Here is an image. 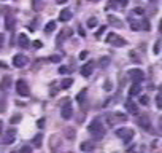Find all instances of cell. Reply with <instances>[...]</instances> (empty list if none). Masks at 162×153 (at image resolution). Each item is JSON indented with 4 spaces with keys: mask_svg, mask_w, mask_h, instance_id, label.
<instances>
[{
    "mask_svg": "<svg viewBox=\"0 0 162 153\" xmlns=\"http://www.w3.org/2000/svg\"><path fill=\"white\" fill-rule=\"evenodd\" d=\"M87 129H89V134L92 136V139H96V140H100V139L105 136V128H103L100 118H96V120L87 126Z\"/></svg>",
    "mask_w": 162,
    "mask_h": 153,
    "instance_id": "cell-1",
    "label": "cell"
},
{
    "mask_svg": "<svg viewBox=\"0 0 162 153\" xmlns=\"http://www.w3.org/2000/svg\"><path fill=\"white\" fill-rule=\"evenodd\" d=\"M107 42L110 43V45H113V46H118V48H121V46L126 45V40H124L123 37H119L118 34H114V32H111V34L107 35Z\"/></svg>",
    "mask_w": 162,
    "mask_h": 153,
    "instance_id": "cell-2",
    "label": "cell"
},
{
    "mask_svg": "<svg viewBox=\"0 0 162 153\" xmlns=\"http://www.w3.org/2000/svg\"><path fill=\"white\" fill-rule=\"evenodd\" d=\"M116 136H118V137H121L124 142H130V140H132V137H134V129H130V128H119V129H116Z\"/></svg>",
    "mask_w": 162,
    "mask_h": 153,
    "instance_id": "cell-3",
    "label": "cell"
},
{
    "mask_svg": "<svg viewBox=\"0 0 162 153\" xmlns=\"http://www.w3.org/2000/svg\"><path fill=\"white\" fill-rule=\"evenodd\" d=\"M127 75H129V78L134 83H141V81L145 80V72L141 69H130L129 72H127Z\"/></svg>",
    "mask_w": 162,
    "mask_h": 153,
    "instance_id": "cell-4",
    "label": "cell"
},
{
    "mask_svg": "<svg viewBox=\"0 0 162 153\" xmlns=\"http://www.w3.org/2000/svg\"><path fill=\"white\" fill-rule=\"evenodd\" d=\"M137 123H138V126H140L141 129H145V131H150V129H153V128H151V120H150V117H148L146 113L138 115Z\"/></svg>",
    "mask_w": 162,
    "mask_h": 153,
    "instance_id": "cell-5",
    "label": "cell"
},
{
    "mask_svg": "<svg viewBox=\"0 0 162 153\" xmlns=\"http://www.w3.org/2000/svg\"><path fill=\"white\" fill-rule=\"evenodd\" d=\"M16 91H18V94H19V96H22V97H27L30 94L29 85H27L24 80H18V81H16Z\"/></svg>",
    "mask_w": 162,
    "mask_h": 153,
    "instance_id": "cell-6",
    "label": "cell"
},
{
    "mask_svg": "<svg viewBox=\"0 0 162 153\" xmlns=\"http://www.w3.org/2000/svg\"><path fill=\"white\" fill-rule=\"evenodd\" d=\"M60 117H62V120H70L73 117V107L72 104H69V99L65 101V104L60 108Z\"/></svg>",
    "mask_w": 162,
    "mask_h": 153,
    "instance_id": "cell-7",
    "label": "cell"
},
{
    "mask_svg": "<svg viewBox=\"0 0 162 153\" xmlns=\"http://www.w3.org/2000/svg\"><path fill=\"white\" fill-rule=\"evenodd\" d=\"M107 120H108V123L110 124H116V123H123V121H126L127 120V117H124L123 113H108L107 115Z\"/></svg>",
    "mask_w": 162,
    "mask_h": 153,
    "instance_id": "cell-8",
    "label": "cell"
},
{
    "mask_svg": "<svg viewBox=\"0 0 162 153\" xmlns=\"http://www.w3.org/2000/svg\"><path fill=\"white\" fill-rule=\"evenodd\" d=\"M27 62H29V59H27L24 54H16V56L13 57V66L18 67V69H21V67L27 66Z\"/></svg>",
    "mask_w": 162,
    "mask_h": 153,
    "instance_id": "cell-9",
    "label": "cell"
},
{
    "mask_svg": "<svg viewBox=\"0 0 162 153\" xmlns=\"http://www.w3.org/2000/svg\"><path fill=\"white\" fill-rule=\"evenodd\" d=\"M15 139H16V129H8V131L5 132V136H3V139H2V144L10 145V144L15 142Z\"/></svg>",
    "mask_w": 162,
    "mask_h": 153,
    "instance_id": "cell-10",
    "label": "cell"
},
{
    "mask_svg": "<svg viewBox=\"0 0 162 153\" xmlns=\"http://www.w3.org/2000/svg\"><path fill=\"white\" fill-rule=\"evenodd\" d=\"M11 88V77L5 75L2 78V81H0V91H3V93H6V91Z\"/></svg>",
    "mask_w": 162,
    "mask_h": 153,
    "instance_id": "cell-11",
    "label": "cell"
},
{
    "mask_svg": "<svg viewBox=\"0 0 162 153\" xmlns=\"http://www.w3.org/2000/svg\"><path fill=\"white\" fill-rule=\"evenodd\" d=\"M72 19V11H70L69 8H64L62 11L59 13V21L60 22H67V21H70Z\"/></svg>",
    "mask_w": 162,
    "mask_h": 153,
    "instance_id": "cell-12",
    "label": "cell"
},
{
    "mask_svg": "<svg viewBox=\"0 0 162 153\" xmlns=\"http://www.w3.org/2000/svg\"><path fill=\"white\" fill-rule=\"evenodd\" d=\"M18 45L21 46V48H27V46L30 45L29 37H27L26 34H19V35H18Z\"/></svg>",
    "mask_w": 162,
    "mask_h": 153,
    "instance_id": "cell-13",
    "label": "cell"
},
{
    "mask_svg": "<svg viewBox=\"0 0 162 153\" xmlns=\"http://www.w3.org/2000/svg\"><path fill=\"white\" fill-rule=\"evenodd\" d=\"M15 24H16L15 16L8 15V16H6V19H5V29L6 30H13V29H15Z\"/></svg>",
    "mask_w": 162,
    "mask_h": 153,
    "instance_id": "cell-14",
    "label": "cell"
},
{
    "mask_svg": "<svg viewBox=\"0 0 162 153\" xmlns=\"http://www.w3.org/2000/svg\"><path fill=\"white\" fill-rule=\"evenodd\" d=\"M92 70H94L92 62H87V64H84V66L81 67V75H83V77H89L91 73H92Z\"/></svg>",
    "mask_w": 162,
    "mask_h": 153,
    "instance_id": "cell-15",
    "label": "cell"
},
{
    "mask_svg": "<svg viewBox=\"0 0 162 153\" xmlns=\"http://www.w3.org/2000/svg\"><path fill=\"white\" fill-rule=\"evenodd\" d=\"M124 105H126V108H127V112H130V113H137V112H138V107H137V104H135V102L134 101H126V104H124Z\"/></svg>",
    "mask_w": 162,
    "mask_h": 153,
    "instance_id": "cell-16",
    "label": "cell"
},
{
    "mask_svg": "<svg viewBox=\"0 0 162 153\" xmlns=\"http://www.w3.org/2000/svg\"><path fill=\"white\" fill-rule=\"evenodd\" d=\"M140 91H141V86H140V83H134L132 86H130V91H129V94H130V96H138V94H140Z\"/></svg>",
    "mask_w": 162,
    "mask_h": 153,
    "instance_id": "cell-17",
    "label": "cell"
},
{
    "mask_svg": "<svg viewBox=\"0 0 162 153\" xmlns=\"http://www.w3.org/2000/svg\"><path fill=\"white\" fill-rule=\"evenodd\" d=\"M80 148H81V152H92L94 150V145L91 144V142H83V144L80 145Z\"/></svg>",
    "mask_w": 162,
    "mask_h": 153,
    "instance_id": "cell-18",
    "label": "cell"
},
{
    "mask_svg": "<svg viewBox=\"0 0 162 153\" xmlns=\"http://www.w3.org/2000/svg\"><path fill=\"white\" fill-rule=\"evenodd\" d=\"M54 30H56V22H54V21H49L48 24L45 26V32L46 34H53Z\"/></svg>",
    "mask_w": 162,
    "mask_h": 153,
    "instance_id": "cell-19",
    "label": "cell"
},
{
    "mask_svg": "<svg viewBox=\"0 0 162 153\" xmlns=\"http://www.w3.org/2000/svg\"><path fill=\"white\" fill-rule=\"evenodd\" d=\"M99 62H100V67H103V69H105V67H108L110 66V62H111V59L108 56H102L99 59Z\"/></svg>",
    "mask_w": 162,
    "mask_h": 153,
    "instance_id": "cell-20",
    "label": "cell"
},
{
    "mask_svg": "<svg viewBox=\"0 0 162 153\" xmlns=\"http://www.w3.org/2000/svg\"><path fill=\"white\" fill-rule=\"evenodd\" d=\"M72 83H73V78H64L62 83H60V88H62V89H67V88L72 86Z\"/></svg>",
    "mask_w": 162,
    "mask_h": 153,
    "instance_id": "cell-21",
    "label": "cell"
},
{
    "mask_svg": "<svg viewBox=\"0 0 162 153\" xmlns=\"http://www.w3.org/2000/svg\"><path fill=\"white\" fill-rule=\"evenodd\" d=\"M86 94H87V89H81V93L78 94V96H76V102H78V104H84Z\"/></svg>",
    "mask_w": 162,
    "mask_h": 153,
    "instance_id": "cell-22",
    "label": "cell"
},
{
    "mask_svg": "<svg viewBox=\"0 0 162 153\" xmlns=\"http://www.w3.org/2000/svg\"><path fill=\"white\" fill-rule=\"evenodd\" d=\"M42 140H43V134L42 132H40V134H37L35 137H33V145H35V147H42Z\"/></svg>",
    "mask_w": 162,
    "mask_h": 153,
    "instance_id": "cell-23",
    "label": "cell"
},
{
    "mask_svg": "<svg viewBox=\"0 0 162 153\" xmlns=\"http://www.w3.org/2000/svg\"><path fill=\"white\" fill-rule=\"evenodd\" d=\"M65 136L69 139H75V136H76V131L73 128H65Z\"/></svg>",
    "mask_w": 162,
    "mask_h": 153,
    "instance_id": "cell-24",
    "label": "cell"
},
{
    "mask_svg": "<svg viewBox=\"0 0 162 153\" xmlns=\"http://www.w3.org/2000/svg\"><path fill=\"white\" fill-rule=\"evenodd\" d=\"M21 120H22V115L21 113H16V115H13V118L10 120V123H11V124H18Z\"/></svg>",
    "mask_w": 162,
    "mask_h": 153,
    "instance_id": "cell-25",
    "label": "cell"
},
{
    "mask_svg": "<svg viewBox=\"0 0 162 153\" xmlns=\"http://www.w3.org/2000/svg\"><path fill=\"white\" fill-rule=\"evenodd\" d=\"M70 72H72V69L67 67V66H60L59 67V73H60V75H67V73H70Z\"/></svg>",
    "mask_w": 162,
    "mask_h": 153,
    "instance_id": "cell-26",
    "label": "cell"
},
{
    "mask_svg": "<svg viewBox=\"0 0 162 153\" xmlns=\"http://www.w3.org/2000/svg\"><path fill=\"white\" fill-rule=\"evenodd\" d=\"M51 140H53L51 148H53V150H57V147H59V142H57V140H59V136H53Z\"/></svg>",
    "mask_w": 162,
    "mask_h": 153,
    "instance_id": "cell-27",
    "label": "cell"
},
{
    "mask_svg": "<svg viewBox=\"0 0 162 153\" xmlns=\"http://www.w3.org/2000/svg\"><path fill=\"white\" fill-rule=\"evenodd\" d=\"M97 26V18H89L87 19V27H89V29H92V27H96Z\"/></svg>",
    "mask_w": 162,
    "mask_h": 153,
    "instance_id": "cell-28",
    "label": "cell"
},
{
    "mask_svg": "<svg viewBox=\"0 0 162 153\" xmlns=\"http://www.w3.org/2000/svg\"><path fill=\"white\" fill-rule=\"evenodd\" d=\"M108 21H110L111 24H116L118 27H121V21H119V19H116V18H114V16L108 15Z\"/></svg>",
    "mask_w": 162,
    "mask_h": 153,
    "instance_id": "cell-29",
    "label": "cell"
},
{
    "mask_svg": "<svg viewBox=\"0 0 162 153\" xmlns=\"http://www.w3.org/2000/svg\"><path fill=\"white\" fill-rule=\"evenodd\" d=\"M105 30H107V27H105V26H100V29L96 32V38H100V37L105 34Z\"/></svg>",
    "mask_w": 162,
    "mask_h": 153,
    "instance_id": "cell-30",
    "label": "cell"
},
{
    "mask_svg": "<svg viewBox=\"0 0 162 153\" xmlns=\"http://www.w3.org/2000/svg\"><path fill=\"white\" fill-rule=\"evenodd\" d=\"M140 27L143 30H150L151 27H150V21H148V19H143V21H141V24H140Z\"/></svg>",
    "mask_w": 162,
    "mask_h": 153,
    "instance_id": "cell-31",
    "label": "cell"
},
{
    "mask_svg": "<svg viewBox=\"0 0 162 153\" xmlns=\"http://www.w3.org/2000/svg\"><path fill=\"white\" fill-rule=\"evenodd\" d=\"M156 105H157V108L162 107V94H161V93L156 94Z\"/></svg>",
    "mask_w": 162,
    "mask_h": 153,
    "instance_id": "cell-32",
    "label": "cell"
},
{
    "mask_svg": "<svg viewBox=\"0 0 162 153\" xmlns=\"http://www.w3.org/2000/svg\"><path fill=\"white\" fill-rule=\"evenodd\" d=\"M140 104L148 105V104H150V97H148V96H141V97H140Z\"/></svg>",
    "mask_w": 162,
    "mask_h": 153,
    "instance_id": "cell-33",
    "label": "cell"
},
{
    "mask_svg": "<svg viewBox=\"0 0 162 153\" xmlns=\"http://www.w3.org/2000/svg\"><path fill=\"white\" fill-rule=\"evenodd\" d=\"M159 53H161V42L157 40L156 45H154V54H159Z\"/></svg>",
    "mask_w": 162,
    "mask_h": 153,
    "instance_id": "cell-34",
    "label": "cell"
},
{
    "mask_svg": "<svg viewBox=\"0 0 162 153\" xmlns=\"http://www.w3.org/2000/svg\"><path fill=\"white\" fill-rule=\"evenodd\" d=\"M143 11H145V10L143 8H141V6H137V8H134V15H143Z\"/></svg>",
    "mask_w": 162,
    "mask_h": 153,
    "instance_id": "cell-35",
    "label": "cell"
},
{
    "mask_svg": "<svg viewBox=\"0 0 162 153\" xmlns=\"http://www.w3.org/2000/svg\"><path fill=\"white\" fill-rule=\"evenodd\" d=\"M42 3H40V0H33V8L35 10H42Z\"/></svg>",
    "mask_w": 162,
    "mask_h": 153,
    "instance_id": "cell-36",
    "label": "cell"
},
{
    "mask_svg": "<svg viewBox=\"0 0 162 153\" xmlns=\"http://www.w3.org/2000/svg\"><path fill=\"white\" fill-rule=\"evenodd\" d=\"M49 61H51V62H59V61H60V56H59V54H54V56L49 57Z\"/></svg>",
    "mask_w": 162,
    "mask_h": 153,
    "instance_id": "cell-37",
    "label": "cell"
},
{
    "mask_svg": "<svg viewBox=\"0 0 162 153\" xmlns=\"http://www.w3.org/2000/svg\"><path fill=\"white\" fill-rule=\"evenodd\" d=\"M21 152H22V153H30V152H32V148H30L29 145H24V147L21 148Z\"/></svg>",
    "mask_w": 162,
    "mask_h": 153,
    "instance_id": "cell-38",
    "label": "cell"
},
{
    "mask_svg": "<svg viewBox=\"0 0 162 153\" xmlns=\"http://www.w3.org/2000/svg\"><path fill=\"white\" fill-rule=\"evenodd\" d=\"M130 27H132L134 32H137V30L140 29V24H135V22H132V24H130Z\"/></svg>",
    "mask_w": 162,
    "mask_h": 153,
    "instance_id": "cell-39",
    "label": "cell"
},
{
    "mask_svg": "<svg viewBox=\"0 0 162 153\" xmlns=\"http://www.w3.org/2000/svg\"><path fill=\"white\" fill-rule=\"evenodd\" d=\"M116 2H118V5H119V6H126L127 5V0H116Z\"/></svg>",
    "mask_w": 162,
    "mask_h": 153,
    "instance_id": "cell-40",
    "label": "cell"
},
{
    "mask_svg": "<svg viewBox=\"0 0 162 153\" xmlns=\"http://www.w3.org/2000/svg\"><path fill=\"white\" fill-rule=\"evenodd\" d=\"M87 57V51H81V54H80V59H86Z\"/></svg>",
    "mask_w": 162,
    "mask_h": 153,
    "instance_id": "cell-41",
    "label": "cell"
},
{
    "mask_svg": "<svg viewBox=\"0 0 162 153\" xmlns=\"http://www.w3.org/2000/svg\"><path fill=\"white\" fill-rule=\"evenodd\" d=\"M33 46H35V48H42V42H33Z\"/></svg>",
    "mask_w": 162,
    "mask_h": 153,
    "instance_id": "cell-42",
    "label": "cell"
},
{
    "mask_svg": "<svg viewBox=\"0 0 162 153\" xmlns=\"http://www.w3.org/2000/svg\"><path fill=\"white\" fill-rule=\"evenodd\" d=\"M3 40H5V37H3V34H0V48L3 46Z\"/></svg>",
    "mask_w": 162,
    "mask_h": 153,
    "instance_id": "cell-43",
    "label": "cell"
},
{
    "mask_svg": "<svg viewBox=\"0 0 162 153\" xmlns=\"http://www.w3.org/2000/svg\"><path fill=\"white\" fill-rule=\"evenodd\" d=\"M38 126H40V128H43V126H45V120H43V118L38 121Z\"/></svg>",
    "mask_w": 162,
    "mask_h": 153,
    "instance_id": "cell-44",
    "label": "cell"
},
{
    "mask_svg": "<svg viewBox=\"0 0 162 153\" xmlns=\"http://www.w3.org/2000/svg\"><path fill=\"white\" fill-rule=\"evenodd\" d=\"M2 134H3V121L0 120V136H2Z\"/></svg>",
    "mask_w": 162,
    "mask_h": 153,
    "instance_id": "cell-45",
    "label": "cell"
},
{
    "mask_svg": "<svg viewBox=\"0 0 162 153\" xmlns=\"http://www.w3.org/2000/svg\"><path fill=\"white\" fill-rule=\"evenodd\" d=\"M67 0H57V3H65Z\"/></svg>",
    "mask_w": 162,
    "mask_h": 153,
    "instance_id": "cell-46",
    "label": "cell"
},
{
    "mask_svg": "<svg viewBox=\"0 0 162 153\" xmlns=\"http://www.w3.org/2000/svg\"><path fill=\"white\" fill-rule=\"evenodd\" d=\"M91 2H97V0H91Z\"/></svg>",
    "mask_w": 162,
    "mask_h": 153,
    "instance_id": "cell-47",
    "label": "cell"
},
{
    "mask_svg": "<svg viewBox=\"0 0 162 153\" xmlns=\"http://www.w3.org/2000/svg\"><path fill=\"white\" fill-rule=\"evenodd\" d=\"M150 2H156V0H150Z\"/></svg>",
    "mask_w": 162,
    "mask_h": 153,
    "instance_id": "cell-48",
    "label": "cell"
}]
</instances>
